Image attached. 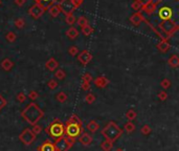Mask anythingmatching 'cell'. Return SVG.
Segmentation results:
<instances>
[{
	"label": "cell",
	"instance_id": "bcb514c9",
	"mask_svg": "<svg viewBox=\"0 0 179 151\" xmlns=\"http://www.w3.org/2000/svg\"><path fill=\"white\" fill-rule=\"evenodd\" d=\"M38 96H39L38 92L35 91V90H32V91H30V93H28V98H30L32 101L37 100V99H38Z\"/></svg>",
	"mask_w": 179,
	"mask_h": 151
},
{
	"label": "cell",
	"instance_id": "44dd1931",
	"mask_svg": "<svg viewBox=\"0 0 179 151\" xmlns=\"http://www.w3.org/2000/svg\"><path fill=\"white\" fill-rule=\"evenodd\" d=\"M168 64L170 65L172 68H177L179 66V57L177 55H173L169 58Z\"/></svg>",
	"mask_w": 179,
	"mask_h": 151
},
{
	"label": "cell",
	"instance_id": "52a82bcc",
	"mask_svg": "<svg viewBox=\"0 0 179 151\" xmlns=\"http://www.w3.org/2000/svg\"><path fill=\"white\" fill-rule=\"evenodd\" d=\"M36 138H37V135L36 134H34V132H33L32 129H30V128H25V129H23V131L19 134L20 142L23 143L25 146H30V145H32L33 143L35 142Z\"/></svg>",
	"mask_w": 179,
	"mask_h": 151
},
{
	"label": "cell",
	"instance_id": "484cf974",
	"mask_svg": "<svg viewBox=\"0 0 179 151\" xmlns=\"http://www.w3.org/2000/svg\"><path fill=\"white\" fill-rule=\"evenodd\" d=\"M136 117H137V113H136V111H135L134 109H130V110H128L126 112V117H127V120H128L129 122L134 121V120L136 119Z\"/></svg>",
	"mask_w": 179,
	"mask_h": 151
},
{
	"label": "cell",
	"instance_id": "7c38bea8",
	"mask_svg": "<svg viewBox=\"0 0 179 151\" xmlns=\"http://www.w3.org/2000/svg\"><path fill=\"white\" fill-rule=\"evenodd\" d=\"M92 140L93 138L92 136H91V134L87 133V132H82L80 138H79V142H80L83 146H89V145L92 143Z\"/></svg>",
	"mask_w": 179,
	"mask_h": 151
},
{
	"label": "cell",
	"instance_id": "277c9868",
	"mask_svg": "<svg viewBox=\"0 0 179 151\" xmlns=\"http://www.w3.org/2000/svg\"><path fill=\"white\" fill-rule=\"evenodd\" d=\"M76 143V138H70L67 136H61L56 138L53 147L56 151H69Z\"/></svg>",
	"mask_w": 179,
	"mask_h": 151
},
{
	"label": "cell",
	"instance_id": "c3c4849f",
	"mask_svg": "<svg viewBox=\"0 0 179 151\" xmlns=\"http://www.w3.org/2000/svg\"><path fill=\"white\" fill-rule=\"evenodd\" d=\"M72 1H74V6H76V8H77V7H79V6H80L83 2H84V0H72Z\"/></svg>",
	"mask_w": 179,
	"mask_h": 151
},
{
	"label": "cell",
	"instance_id": "7a4b0ae2",
	"mask_svg": "<svg viewBox=\"0 0 179 151\" xmlns=\"http://www.w3.org/2000/svg\"><path fill=\"white\" fill-rule=\"evenodd\" d=\"M101 134L105 138V140L111 141V142H115L116 140L122 136L123 129L113 121H110L103 129L101 130Z\"/></svg>",
	"mask_w": 179,
	"mask_h": 151
},
{
	"label": "cell",
	"instance_id": "ac0fdd59",
	"mask_svg": "<svg viewBox=\"0 0 179 151\" xmlns=\"http://www.w3.org/2000/svg\"><path fill=\"white\" fill-rule=\"evenodd\" d=\"M1 67H2L4 70L10 71L14 67V62L11 60V59L5 58V59H3V60L1 61Z\"/></svg>",
	"mask_w": 179,
	"mask_h": 151
},
{
	"label": "cell",
	"instance_id": "83f0119b",
	"mask_svg": "<svg viewBox=\"0 0 179 151\" xmlns=\"http://www.w3.org/2000/svg\"><path fill=\"white\" fill-rule=\"evenodd\" d=\"M124 130L128 133H131L135 130V125L133 124V122H127L126 124L124 125Z\"/></svg>",
	"mask_w": 179,
	"mask_h": 151
},
{
	"label": "cell",
	"instance_id": "e0dca14e",
	"mask_svg": "<svg viewBox=\"0 0 179 151\" xmlns=\"http://www.w3.org/2000/svg\"><path fill=\"white\" fill-rule=\"evenodd\" d=\"M171 47V44L168 42V40H161L159 43L157 44V48L159 52H166Z\"/></svg>",
	"mask_w": 179,
	"mask_h": 151
},
{
	"label": "cell",
	"instance_id": "7bdbcfd3",
	"mask_svg": "<svg viewBox=\"0 0 179 151\" xmlns=\"http://www.w3.org/2000/svg\"><path fill=\"white\" fill-rule=\"evenodd\" d=\"M68 52H69L70 56H76L79 52V48L77 47V46H70V47L68 48Z\"/></svg>",
	"mask_w": 179,
	"mask_h": 151
},
{
	"label": "cell",
	"instance_id": "8fae6325",
	"mask_svg": "<svg viewBox=\"0 0 179 151\" xmlns=\"http://www.w3.org/2000/svg\"><path fill=\"white\" fill-rule=\"evenodd\" d=\"M157 5H158V4H156L155 2H153V1L147 2V3L143 4L140 10H141V12H143V13H146V14H148V15H152L154 12H155Z\"/></svg>",
	"mask_w": 179,
	"mask_h": 151
},
{
	"label": "cell",
	"instance_id": "f546056e",
	"mask_svg": "<svg viewBox=\"0 0 179 151\" xmlns=\"http://www.w3.org/2000/svg\"><path fill=\"white\" fill-rule=\"evenodd\" d=\"M92 33H93V27L91 26V25L87 24V25H85L84 27H82V34L83 35L89 36V35H91Z\"/></svg>",
	"mask_w": 179,
	"mask_h": 151
},
{
	"label": "cell",
	"instance_id": "e575fe53",
	"mask_svg": "<svg viewBox=\"0 0 179 151\" xmlns=\"http://www.w3.org/2000/svg\"><path fill=\"white\" fill-rule=\"evenodd\" d=\"M95 101V96L93 93H87L86 96H85V102L87 104H92Z\"/></svg>",
	"mask_w": 179,
	"mask_h": 151
},
{
	"label": "cell",
	"instance_id": "681fc988",
	"mask_svg": "<svg viewBox=\"0 0 179 151\" xmlns=\"http://www.w3.org/2000/svg\"><path fill=\"white\" fill-rule=\"evenodd\" d=\"M15 2H16V4H17V5H19V6H23L24 4H25L26 0H15Z\"/></svg>",
	"mask_w": 179,
	"mask_h": 151
},
{
	"label": "cell",
	"instance_id": "836d02e7",
	"mask_svg": "<svg viewBox=\"0 0 179 151\" xmlns=\"http://www.w3.org/2000/svg\"><path fill=\"white\" fill-rule=\"evenodd\" d=\"M58 82H57V80H53V79H51V80H49L48 82H47V86H48V88L51 90H53V89H56V88L58 87Z\"/></svg>",
	"mask_w": 179,
	"mask_h": 151
},
{
	"label": "cell",
	"instance_id": "1f68e13d",
	"mask_svg": "<svg viewBox=\"0 0 179 151\" xmlns=\"http://www.w3.org/2000/svg\"><path fill=\"white\" fill-rule=\"evenodd\" d=\"M55 77L57 78L58 80H64L66 78V73L63 69H58L55 73Z\"/></svg>",
	"mask_w": 179,
	"mask_h": 151
},
{
	"label": "cell",
	"instance_id": "74e56055",
	"mask_svg": "<svg viewBox=\"0 0 179 151\" xmlns=\"http://www.w3.org/2000/svg\"><path fill=\"white\" fill-rule=\"evenodd\" d=\"M160 86H161L163 89H168V88L171 87V81L169 79H163L160 82Z\"/></svg>",
	"mask_w": 179,
	"mask_h": 151
},
{
	"label": "cell",
	"instance_id": "ab89813d",
	"mask_svg": "<svg viewBox=\"0 0 179 151\" xmlns=\"http://www.w3.org/2000/svg\"><path fill=\"white\" fill-rule=\"evenodd\" d=\"M92 81V76L90 75L89 73H86L83 75V78H82V82H86V83H90Z\"/></svg>",
	"mask_w": 179,
	"mask_h": 151
},
{
	"label": "cell",
	"instance_id": "d6986e66",
	"mask_svg": "<svg viewBox=\"0 0 179 151\" xmlns=\"http://www.w3.org/2000/svg\"><path fill=\"white\" fill-rule=\"evenodd\" d=\"M87 129H88L91 133H95V132L100 129V124L97 123V122H95V120H91V121H89V123L87 124Z\"/></svg>",
	"mask_w": 179,
	"mask_h": 151
},
{
	"label": "cell",
	"instance_id": "9a60e30c",
	"mask_svg": "<svg viewBox=\"0 0 179 151\" xmlns=\"http://www.w3.org/2000/svg\"><path fill=\"white\" fill-rule=\"evenodd\" d=\"M38 151H56L53 143L51 140H46L38 147Z\"/></svg>",
	"mask_w": 179,
	"mask_h": 151
},
{
	"label": "cell",
	"instance_id": "816d5d0a",
	"mask_svg": "<svg viewBox=\"0 0 179 151\" xmlns=\"http://www.w3.org/2000/svg\"><path fill=\"white\" fill-rule=\"evenodd\" d=\"M114 151H125L124 149H122V148H117V149H115Z\"/></svg>",
	"mask_w": 179,
	"mask_h": 151
},
{
	"label": "cell",
	"instance_id": "f35d334b",
	"mask_svg": "<svg viewBox=\"0 0 179 151\" xmlns=\"http://www.w3.org/2000/svg\"><path fill=\"white\" fill-rule=\"evenodd\" d=\"M74 22H76V17L72 15H69V16H66V23L68 25H74Z\"/></svg>",
	"mask_w": 179,
	"mask_h": 151
},
{
	"label": "cell",
	"instance_id": "8d00e7d4",
	"mask_svg": "<svg viewBox=\"0 0 179 151\" xmlns=\"http://www.w3.org/2000/svg\"><path fill=\"white\" fill-rule=\"evenodd\" d=\"M141 6H143V3H141L140 1H138V0H134V2L132 3V5H131V7L133 8L134 10H140Z\"/></svg>",
	"mask_w": 179,
	"mask_h": 151
},
{
	"label": "cell",
	"instance_id": "d6a6232c",
	"mask_svg": "<svg viewBox=\"0 0 179 151\" xmlns=\"http://www.w3.org/2000/svg\"><path fill=\"white\" fill-rule=\"evenodd\" d=\"M151 131H152L151 127H150V126L148 125V124H146V125H143V127H141V129H140L141 134H143V135H148V134L151 133Z\"/></svg>",
	"mask_w": 179,
	"mask_h": 151
},
{
	"label": "cell",
	"instance_id": "603a6c76",
	"mask_svg": "<svg viewBox=\"0 0 179 151\" xmlns=\"http://www.w3.org/2000/svg\"><path fill=\"white\" fill-rule=\"evenodd\" d=\"M101 149L103 151H111L113 149V142L108 140H104L101 143Z\"/></svg>",
	"mask_w": 179,
	"mask_h": 151
},
{
	"label": "cell",
	"instance_id": "4fadbf2b",
	"mask_svg": "<svg viewBox=\"0 0 179 151\" xmlns=\"http://www.w3.org/2000/svg\"><path fill=\"white\" fill-rule=\"evenodd\" d=\"M93 83L95 84V86L99 88H104L109 84V79L106 78L105 76H100V77L95 78L93 80Z\"/></svg>",
	"mask_w": 179,
	"mask_h": 151
},
{
	"label": "cell",
	"instance_id": "5bb4252c",
	"mask_svg": "<svg viewBox=\"0 0 179 151\" xmlns=\"http://www.w3.org/2000/svg\"><path fill=\"white\" fill-rule=\"evenodd\" d=\"M141 21H145V17H143V15L141 14L140 12L135 13V14H133L132 16L130 17V22L132 23L133 25H135V26L140 24Z\"/></svg>",
	"mask_w": 179,
	"mask_h": 151
},
{
	"label": "cell",
	"instance_id": "7dc6e473",
	"mask_svg": "<svg viewBox=\"0 0 179 151\" xmlns=\"http://www.w3.org/2000/svg\"><path fill=\"white\" fill-rule=\"evenodd\" d=\"M90 83H86V82H82V85H81V88H82V90H84V91H88V90H90Z\"/></svg>",
	"mask_w": 179,
	"mask_h": 151
},
{
	"label": "cell",
	"instance_id": "4dcf8cb0",
	"mask_svg": "<svg viewBox=\"0 0 179 151\" xmlns=\"http://www.w3.org/2000/svg\"><path fill=\"white\" fill-rule=\"evenodd\" d=\"M77 23H78V25H79V26H81V27H84L85 25L89 24V23H88V19H87L85 16L79 17V19L77 20Z\"/></svg>",
	"mask_w": 179,
	"mask_h": 151
},
{
	"label": "cell",
	"instance_id": "8992f818",
	"mask_svg": "<svg viewBox=\"0 0 179 151\" xmlns=\"http://www.w3.org/2000/svg\"><path fill=\"white\" fill-rule=\"evenodd\" d=\"M82 132H83V127H81V126L72 123H67V122L65 123V126H64V134H66L67 138H76L77 136L81 135Z\"/></svg>",
	"mask_w": 179,
	"mask_h": 151
},
{
	"label": "cell",
	"instance_id": "9c48e42d",
	"mask_svg": "<svg viewBox=\"0 0 179 151\" xmlns=\"http://www.w3.org/2000/svg\"><path fill=\"white\" fill-rule=\"evenodd\" d=\"M44 12H45V10L40 5V4H38V3L34 4V5H33L32 7L28 10V14H30L34 19L40 18Z\"/></svg>",
	"mask_w": 179,
	"mask_h": 151
},
{
	"label": "cell",
	"instance_id": "60d3db41",
	"mask_svg": "<svg viewBox=\"0 0 179 151\" xmlns=\"http://www.w3.org/2000/svg\"><path fill=\"white\" fill-rule=\"evenodd\" d=\"M158 99H159V101H161V102H163V101H166V99H168V92L166 91H160L158 92Z\"/></svg>",
	"mask_w": 179,
	"mask_h": 151
},
{
	"label": "cell",
	"instance_id": "5b68a950",
	"mask_svg": "<svg viewBox=\"0 0 179 151\" xmlns=\"http://www.w3.org/2000/svg\"><path fill=\"white\" fill-rule=\"evenodd\" d=\"M157 14V18L160 20V22H164V21H173V16H174V13L173 10L168 5H157L155 12Z\"/></svg>",
	"mask_w": 179,
	"mask_h": 151
},
{
	"label": "cell",
	"instance_id": "3957f363",
	"mask_svg": "<svg viewBox=\"0 0 179 151\" xmlns=\"http://www.w3.org/2000/svg\"><path fill=\"white\" fill-rule=\"evenodd\" d=\"M45 131L47 132L51 138H58L64 135V124L59 119H56L45 128Z\"/></svg>",
	"mask_w": 179,
	"mask_h": 151
},
{
	"label": "cell",
	"instance_id": "f5cc1de1",
	"mask_svg": "<svg viewBox=\"0 0 179 151\" xmlns=\"http://www.w3.org/2000/svg\"><path fill=\"white\" fill-rule=\"evenodd\" d=\"M0 4H1V0H0Z\"/></svg>",
	"mask_w": 179,
	"mask_h": 151
},
{
	"label": "cell",
	"instance_id": "f6af8a7d",
	"mask_svg": "<svg viewBox=\"0 0 179 151\" xmlns=\"http://www.w3.org/2000/svg\"><path fill=\"white\" fill-rule=\"evenodd\" d=\"M17 101L18 102H20V103H23V102H25V100H26V96H25V93L24 92H19V93L17 94Z\"/></svg>",
	"mask_w": 179,
	"mask_h": 151
},
{
	"label": "cell",
	"instance_id": "ba28073f",
	"mask_svg": "<svg viewBox=\"0 0 179 151\" xmlns=\"http://www.w3.org/2000/svg\"><path fill=\"white\" fill-rule=\"evenodd\" d=\"M58 7H59L60 12L64 13L66 16L72 15L76 10V6H74L72 0H61L58 4Z\"/></svg>",
	"mask_w": 179,
	"mask_h": 151
},
{
	"label": "cell",
	"instance_id": "ee69618b",
	"mask_svg": "<svg viewBox=\"0 0 179 151\" xmlns=\"http://www.w3.org/2000/svg\"><path fill=\"white\" fill-rule=\"evenodd\" d=\"M7 105V99L4 98V96H2L1 94H0V110H2L3 108H4L5 106Z\"/></svg>",
	"mask_w": 179,
	"mask_h": 151
},
{
	"label": "cell",
	"instance_id": "d4e9b609",
	"mask_svg": "<svg viewBox=\"0 0 179 151\" xmlns=\"http://www.w3.org/2000/svg\"><path fill=\"white\" fill-rule=\"evenodd\" d=\"M48 10H49V14H51V16H53V18H55V17H58V16H59V14H60L59 7H58V5H55V4H53V5L49 6Z\"/></svg>",
	"mask_w": 179,
	"mask_h": 151
},
{
	"label": "cell",
	"instance_id": "2e32d148",
	"mask_svg": "<svg viewBox=\"0 0 179 151\" xmlns=\"http://www.w3.org/2000/svg\"><path fill=\"white\" fill-rule=\"evenodd\" d=\"M45 67H46L49 71H53L59 67V63H58V61L56 60L55 58H51L45 63Z\"/></svg>",
	"mask_w": 179,
	"mask_h": 151
},
{
	"label": "cell",
	"instance_id": "7402d4cb",
	"mask_svg": "<svg viewBox=\"0 0 179 151\" xmlns=\"http://www.w3.org/2000/svg\"><path fill=\"white\" fill-rule=\"evenodd\" d=\"M35 1H36V3L40 4L44 10H47L51 5L55 4V2H57L58 0H35Z\"/></svg>",
	"mask_w": 179,
	"mask_h": 151
},
{
	"label": "cell",
	"instance_id": "cb8c5ba5",
	"mask_svg": "<svg viewBox=\"0 0 179 151\" xmlns=\"http://www.w3.org/2000/svg\"><path fill=\"white\" fill-rule=\"evenodd\" d=\"M78 35H79L78 29L74 28V27H72V26L66 31V36H67L68 38H70V39H76V38L78 37Z\"/></svg>",
	"mask_w": 179,
	"mask_h": 151
},
{
	"label": "cell",
	"instance_id": "b9f144b4",
	"mask_svg": "<svg viewBox=\"0 0 179 151\" xmlns=\"http://www.w3.org/2000/svg\"><path fill=\"white\" fill-rule=\"evenodd\" d=\"M24 25H25V22H24V20H23L22 18L15 20V26L18 27V28H22V27H23Z\"/></svg>",
	"mask_w": 179,
	"mask_h": 151
},
{
	"label": "cell",
	"instance_id": "4316f807",
	"mask_svg": "<svg viewBox=\"0 0 179 151\" xmlns=\"http://www.w3.org/2000/svg\"><path fill=\"white\" fill-rule=\"evenodd\" d=\"M67 94H66V92L64 91H60L59 93L56 96V99H57V101L59 103H65L66 101H67Z\"/></svg>",
	"mask_w": 179,
	"mask_h": 151
},
{
	"label": "cell",
	"instance_id": "30bf717a",
	"mask_svg": "<svg viewBox=\"0 0 179 151\" xmlns=\"http://www.w3.org/2000/svg\"><path fill=\"white\" fill-rule=\"evenodd\" d=\"M78 60L80 61L83 65H87L92 60V55H91L88 50H83V52H81L80 54H79Z\"/></svg>",
	"mask_w": 179,
	"mask_h": 151
},
{
	"label": "cell",
	"instance_id": "6da1fadb",
	"mask_svg": "<svg viewBox=\"0 0 179 151\" xmlns=\"http://www.w3.org/2000/svg\"><path fill=\"white\" fill-rule=\"evenodd\" d=\"M44 114V111L35 102H32L28 105H26L25 108L21 111V117H23V120L32 126L38 124V122L42 120Z\"/></svg>",
	"mask_w": 179,
	"mask_h": 151
},
{
	"label": "cell",
	"instance_id": "d590c367",
	"mask_svg": "<svg viewBox=\"0 0 179 151\" xmlns=\"http://www.w3.org/2000/svg\"><path fill=\"white\" fill-rule=\"evenodd\" d=\"M42 130H43L42 126L39 125V124H36V125H34V126H33V128H32V131L34 132V134H36V135L40 134L41 132H42Z\"/></svg>",
	"mask_w": 179,
	"mask_h": 151
},
{
	"label": "cell",
	"instance_id": "ffe728a7",
	"mask_svg": "<svg viewBox=\"0 0 179 151\" xmlns=\"http://www.w3.org/2000/svg\"><path fill=\"white\" fill-rule=\"evenodd\" d=\"M67 123H72V124H76V125H79V126H81V127H83L82 120H81V117H79L78 114H76V113L70 115L69 119L67 120Z\"/></svg>",
	"mask_w": 179,
	"mask_h": 151
},
{
	"label": "cell",
	"instance_id": "f907efd6",
	"mask_svg": "<svg viewBox=\"0 0 179 151\" xmlns=\"http://www.w3.org/2000/svg\"><path fill=\"white\" fill-rule=\"evenodd\" d=\"M138 1H140L143 4L147 3V2H151V1H155V0H138Z\"/></svg>",
	"mask_w": 179,
	"mask_h": 151
},
{
	"label": "cell",
	"instance_id": "f1b7e54d",
	"mask_svg": "<svg viewBox=\"0 0 179 151\" xmlns=\"http://www.w3.org/2000/svg\"><path fill=\"white\" fill-rule=\"evenodd\" d=\"M5 39H7V41L10 42V43H13V42H15L16 39H17V35H16L14 31H9V33L7 34V36H5Z\"/></svg>",
	"mask_w": 179,
	"mask_h": 151
}]
</instances>
